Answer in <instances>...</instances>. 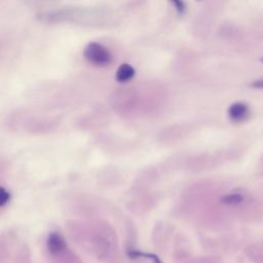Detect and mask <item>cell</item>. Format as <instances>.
Segmentation results:
<instances>
[{"instance_id":"obj_9","label":"cell","mask_w":263,"mask_h":263,"mask_svg":"<svg viewBox=\"0 0 263 263\" xmlns=\"http://www.w3.org/2000/svg\"><path fill=\"white\" fill-rule=\"evenodd\" d=\"M251 87L253 89H263V79L255 80L251 83Z\"/></svg>"},{"instance_id":"obj_8","label":"cell","mask_w":263,"mask_h":263,"mask_svg":"<svg viewBox=\"0 0 263 263\" xmlns=\"http://www.w3.org/2000/svg\"><path fill=\"white\" fill-rule=\"evenodd\" d=\"M170 2L172 3V5L175 7L176 11L179 13V14H183L185 12V9H186V6H185V3L183 2V0H170Z\"/></svg>"},{"instance_id":"obj_4","label":"cell","mask_w":263,"mask_h":263,"mask_svg":"<svg viewBox=\"0 0 263 263\" xmlns=\"http://www.w3.org/2000/svg\"><path fill=\"white\" fill-rule=\"evenodd\" d=\"M136 74V71L132 65L127 63L121 64L116 72V80L118 82H126L133 78Z\"/></svg>"},{"instance_id":"obj_11","label":"cell","mask_w":263,"mask_h":263,"mask_svg":"<svg viewBox=\"0 0 263 263\" xmlns=\"http://www.w3.org/2000/svg\"><path fill=\"white\" fill-rule=\"evenodd\" d=\"M199 2H201V0H199Z\"/></svg>"},{"instance_id":"obj_10","label":"cell","mask_w":263,"mask_h":263,"mask_svg":"<svg viewBox=\"0 0 263 263\" xmlns=\"http://www.w3.org/2000/svg\"><path fill=\"white\" fill-rule=\"evenodd\" d=\"M260 62H261V63H263V57L260 59Z\"/></svg>"},{"instance_id":"obj_2","label":"cell","mask_w":263,"mask_h":263,"mask_svg":"<svg viewBox=\"0 0 263 263\" xmlns=\"http://www.w3.org/2000/svg\"><path fill=\"white\" fill-rule=\"evenodd\" d=\"M228 117L234 122H243L250 116V107L244 102H236L228 108Z\"/></svg>"},{"instance_id":"obj_5","label":"cell","mask_w":263,"mask_h":263,"mask_svg":"<svg viewBox=\"0 0 263 263\" xmlns=\"http://www.w3.org/2000/svg\"><path fill=\"white\" fill-rule=\"evenodd\" d=\"M245 199L246 196L244 193L236 191L223 195L220 199V202L226 206H238L243 204L245 202Z\"/></svg>"},{"instance_id":"obj_3","label":"cell","mask_w":263,"mask_h":263,"mask_svg":"<svg viewBox=\"0 0 263 263\" xmlns=\"http://www.w3.org/2000/svg\"><path fill=\"white\" fill-rule=\"evenodd\" d=\"M48 250L53 255H58L65 249V242L58 233H52L48 238Z\"/></svg>"},{"instance_id":"obj_1","label":"cell","mask_w":263,"mask_h":263,"mask_svg":"<svg viewBox=\"0 0 263 263\" xmlns=\"http://www.w3.org/2000/svg\"><path fill=\"white\" fill-rule=\"evenodd\" d=\"M83 56L91 64L99 67H105L112 62V55L108 49L98 42H90L84 49Z\"/></svg>"},{"instance_id":"obj_7","label":"cell","mask_w":263,"mask_h":263,"mask_svg":"<svg viewBox=\"0 0 263 263\" xmlns=\"http://www.w3.org/2000/svg\"><path fill=\"white\" fill-rule=\"evenodd\" d=\"M11 200V193L6 189V188H2V193H0V206L3 208L10 202Z\"/></svg>"},{"instance_id":"obj_6","label":"cell","mask_w":263,"mask_h":263,"mask_svg":"<svg viewBox=\"0 0 263 263\" xmlns=\"http://www.w3.org/2000/svg\"><path fill=\"white\" fill-rule=\"evenodd\" d=\"M127 254L130 258H141V257H146V258H149L152 260L153 263H161L160 260L158 259V257L156 255H153V254H144L140 251H137V250H128L127 251Z\"/></svg>"}]
</instances>
